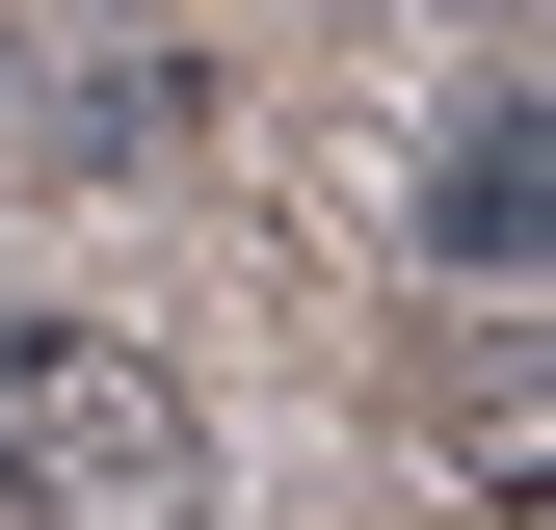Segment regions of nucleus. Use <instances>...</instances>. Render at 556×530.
<instances>
[{
    "label": "nucleus",
    "mask_w": 556,
    "mask_h": 530,
    "mask_svg": "<svg viewBox=\"0 0 556 530\" xmlns=\"http://www.w3.org/2000/svg\"><path fill=\"white\" fill-rule=\"evenodd\" d=\"M0 530H213V425L106 318H0Z\"/></svg>",
    "instance_id": "1"
}]
</instances>
